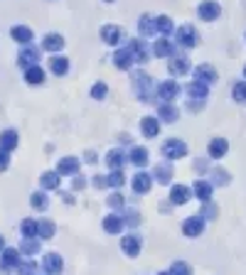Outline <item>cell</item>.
<instances>
[{"label": "cell", "mask_w": 246, "mask_h": 275, "mask_svg": "<svg viewBox=\"0 0 246 275\" xmlns=\"http://www.w3.org/2000/svg\"><path fill=\"white\" fill-rule=\"evenodd\" d=\"M133 88L140 101H153V81L146 71H135L133 74Z\"/></svg>", "instance_id": "1"}, {"label": "cell", "mask_w": 246, "mask_h": 275, "mask_svg": "<svg viewBox=\"0 0 246 275\" xmlns=\"http://www.w3.org/2000/svg\"><path fill=\"white\" fill-rule=\"evenodd\" d=\"M163 155L168 157V160H180V157H185L187 155V145L182 143L180 138H170V140H165L163 143Z\"/></svg>", "instance_id": "2"}, {"label": "cell", "mask_w": 246, "mask_h": 275, "mask_svg": "<svg viewBox=\"0 0 246 275\" xmlns=\"http://www.w3.org/2000/svg\"><path fill=\"white\" fill-rule=\"evenodd\" d=\"M175 40H178L180 47H185V49H190L197 44V30L192 27V25H182L175 30Z\"/></svg>", "instance_id": "3"}, {"label": "cell", "mask_w": 246, "mask_h": 275, "mask_svg": "<svg viewBox=\"0 0 246 275\" xmlns=\"http://www.w3.org/2000/svg\"><path fill=\"white\" fill-rule=\"evenodd\" d=\"M20 263H23V255H20V251L8 248V251H3V255H0V273H10V270H15Z\"/></svg>", "instance_id": "4"}, {"label": "cell", "mask_w": 246, "mask_h": 275, "mask_svg": "<svg viewBox=\"0 0 246 275\" xmlns=\"http://www.w3.org/2000/svg\"><path fill=\"white\" fill-rule=\"evenodd\" d=\"M140 246H143V239H140L138 233H128V236L121 239V251L128 255V258H135V255L140 253Z\"/></svg>", "instance_id": "5"}, {"label": "cell", "mask_w": 246, "mask_h": 275, "mask_svg": "<svg viewBox=\"0 0 246 275\" xmlns=\"http://www.w3.org/2000/svg\"><path fill=\"white\" fill-rule=\"evenodd\" d=\"M131 187H133L135 194H148L153 189V177L148 175V172H135L131 177Z\"/></svg>", "instance_id": "6"}, {"label": "cell", "mask_w": 246, "mask_h": 275, "mask_svg": "<svg viewBox=\"0 0 246 275\" xmlns=\"http://www.w3.org/2000/svg\"><path fill=\"white\" fill-rule=\"evenodd\" d=\"M168 69H170L172 77H185V74L190 71V59L182 57V54H172L168 62Z\"/></svg>", "instance_id": "7"}, {"label": "cell", "mask_w": 246, "mask_h": 275, "mask_svg": "<svg viewBox=\"0 0 246 275\" xmlns=\"http://www.w3.org/2000/svg\"><path fill=\"white\" fill-rule=\"evenodd\" d=\"M62 268H64V261H62L59 253H47L45 258H42V270H45L47 275H59Z\"/></svg>", "instance_id": "8"}, {"label": "cell", "mask_w": 246, "mask_h": 275, "mask_svg": "<svg viewBox=\"0 0 246 275\" xmlns=\"http://www.w3.org/2000/svg\"><path fill=\"white\" fill-rule=\"evenodd\" d=\"M197 12H200L202 20L212 22V20H217V17L222 15V8H219V3H217V0H204L200 8H197Z\"/></svg>", "instance_id": "9"}, {"label": "cell", "mask_w": 246, "mask_h": 275, "mask_svg": "<svg viewBox=\"0 0 246 275\" xmlns=\"http://www.w3.org/2000/svg\"><path fill=\"white\" fill-rule=\"evenodd\" d=\"M202 231H204V219H202L200 214H197V216H190V219H185V224H182V233H185V236H190V239H197Z\"/></svg>", "instance_id": "10"}, {"label": "cell", "mask_w": 246, "mask_h": 275, "mask_svg": "<svg viewBox=\"0 0 246 275\" xmlns=\"http://www.w3.org/2000/svg\"><path fill=\"white\" fill-rule=\"evenodd\" d=\"M128 52H131V57H133V62H138V64L148 62V44H146V40H131V42H128Z\"/></svg>", "instance_id": "11"}, {"label": "cell", "mask_w": 246, "mask_h": 275, "mask_svg": "<svg viewBox=\"0 0 246 275\" xmlns=\"http://www.w3.org/2000/svg\"><path fill=\"white\" fill-rule=\"evenodd\" d=\"M57 175L59 177H77L79 175V160L77 157H62L57 165Z\"/></svg>", "instance_id": "12"}, {"label": "cell", "mask_w": 246, "mask_h": 275, "mask_svg": "<svg viewBox=\"0 0 246 275\" xmlns=\"http://www.w3.org/2000/svg\"><path fill=\"white\" fill-rule=\"evenodd\" d=\"M178 94H180V86L175 81H163L157 86V96L163 99V103H172V101L178 99Z\"/></svg>", "instance_id": "13"}, {"label": "cell", "mask_w": 246, "mask_h": 275, "mask_svg": "<svg viewBox=\"0 0 246 275\" xmlns=\"http://www.w3.org/2000/svg\"><path fill=\"white\" fill-rule=\"evenodd\" d=\"M192 197V189L187 187V185H172V189H170V201L172 204H187Z\"/></svg>", "instance_id": "14"}, {"label": "cell", "mask_w": 246, "mask_h": 275, "mask_svg": "<svg viewBox=\"0 0 246 275\" xmlns=\"http://www.w3.org/2000/svg\"><path fill=\"white\" fill-rule=\"evenodd\" d=\"M195 79L209 86V84H214L219 77H217V69H214L212 64H200L197 69H195Z\"/></svg>", "instance_id": "15"}, {"label": "cell", "mask_w": 246, "mask_h": 275, "mask_svg": "<svg viewBox=\"0 0 246 275\" xmlns=\"http://www.w3.org/2000/svg\"><path fill=\"white\" fill-rule=\"evenodd\" d=\"M212 182H207V179H197L195 182V187H192V192H195V197L200 199L202 204H207V201H212Z\"/></svg>", "instance_id": "16"}, {"label": "cell", "mask_w": 246, "mask_h": 275, "mask_svg": "<svg viewBox=\"0 0 246 275\" xmlns=\"http://www.w3.org/2000/svg\"><path fill=\"white\" fill-rule=\"evenodd\" d=\"M128 160H131L135 167H146L148 160H150V153H148L143 145H133V148H131V153H128Z\"/></svg>", "instance_id": "17"}, {"label": "cell", "mask_w": 246, "mask_h": 275, "mask_svg": "<svg viewBox=\"0 0 246 275\" xmlns=\"http://www.w3.org/2000/svg\"><path fill=\"white\" fill-rule=\"evenodd\" d=\"M101 40L106 44H118L123 40L121 27H116V25H103V27H101Z\"/></svg>", "instance_id": "18"}, {"label": "cell", "mask_w": 246, "mask_h": 275, "mask_svg": "<svg viewBox=\"0 0 246 275\" xmlns=\"http://www.w3.org/2000/svg\"><path fill=\"white\" fill-rule=\"evenodd\" d=\"M101 226H103V231H106V233H121L126 224H123L121 214H109V216L103 219V224H101Z\"/></svg>", "instance_id": "19"}, {"label": "cell", "mask_w": 246, "mask_h": 275, "mask_svg": "<svg viewBox=\"0 0 246 275\" xmlns=\"http://www.w3.org/2000/svg\"><path fill=\"white\" fill-rule=\"evenodd\" d=\"M126 160H128V155L123 153V150H118V148H113V150L106 153V165L111 167V170H121L126 165Z\"/></svg>", "instance_id": "20"}, {"label": "cell", "mask_w": 246, "mask_h": 275, "mask_svg": "<svg viewBox=\"0 0 246 275\" xmlns=\"http://www.w3.org/2000/svg\"><path fill=\"white\" fill-rule=\"evenodd\" d=\"M140 131L146 138H157V133H160V121H157L155 116H146L143 121H140Z\"/></svg>", "instance_id": "21"}, {"label": "cell", "mask_w": 246, "mask_h": 275, "mask_svg": "<svg viewBox=\"0 0 246 275\" xmlns=\"http://www.w3.org/2000/svg\"><path fill=\"white\" fill-rule=\"evenodd\" d=\"M64 47V37L59 32H49L45 34V40H42V49H47V52H59Z\"/></svg>", "instance_id": "22"}, {"label": "cell", "mask_w": 246, "mask_h": 275, "mask_svg": "<svg viewBox=\"0 0 246 275\" xmlns=\"http://www.w3.org/2000/svg\"><path fill=\"white\" fill-rule=\"evenodd\" d=\"M157 118L165 123H175L180 118V111L172 106V103H160L157 106Z\"/></svg>", "instance_id": "23"}, {"label": "cell", "mask_w": 246, "mask_h": 275, "mask_svg": "<svg viewBox=\"0 0 246 275\" xmlns=\"http://www.w3.org/2000/svg\"><path fill=\"white\" fill-rule=\"evenodd\" d=\"M10 37L15 40V42H20V44H32V30H30L27 25H17V27H12Z\"/></svg>", "instance_id": "24"}, {"label": "cell", "mask_w": 246, "mask_h": 275, "mask_svg": "<svg viewBox=\"0 0 246 275\" xmlns=\"http://www.w3.org/2000/svg\"><path fill=\"white\" fill-rule=\"evenodd\" d=\"M150 177H155L160 185H170V179H172V165H170V162L168 165H165V162H157Z\"/></svg>", "instance_id": "25"}, {"label": "cell", "mask_w": 246, "mask_h": 275, "mask_svg": "<svg viewBox=\"0 0 246 275\" xmlns=\"http://www.w3.org/2000/svg\"><path fill=\"white\" fill-rule=\"evenodd\" d=\"M113 64H116V69H131V64H133V57H131V52H128V47H121L116 54H113Z\"/></svg>", "instance_id": "26"}, {"label": "cell", "mask_w": 246, "mask_h": 275, "mask_svg": "<svg viewBox=\"0 0 246 275\" xmlns=\"http://www.w3.org/2000/svg\"><path fill=\"white\" fill-rule=\"evenodd\" d=\"M55 233H57V224L52 219L37 221V239H55Z\"/></svg>", "instance_id": "27"}, {"label": "cell", "mask_w": 246, "mask_h": 275, "mask_svg": "<svg viewBox=\"0 0 246 275\" xmlns=\"http://www.w3.org/2000/svg\"><path fill=\"white\" fill-rule=\"evenodd\" d=\"M37 59H40V49H37V47H32V44H27L23 52H20V57H17L20 66H27V64L32 66L34 62H37Z\"/></svg>", "instance_id": "28"}, {"label": "cell", "mask_w": 246, "mask_h": 275, "mask_svg": "<svg viewBox=\"0 0 246 275\" xmlns=\"http://www.w3.org/2000/svg\"><path fill=\"white\" fill-rule=\"evenodd\" d=\"M17 251H20V255H25V258L30 261L34 253H40V239H23Z\"/></svg>", "instance_id": "29"}, {"label": "cell", "mask_w": 246, "mask_h": 275, "mask_svg": "<svg viewBox=\"0 0 246 275\" xmlns=\"http://www.w3.org/2000/svg\"><path fill=\"white\" fill-rule=\"evenodd\" d=\"M17 148V133L15 131H3L0 133V150H5V153H10Z\"/></svg>", "instance_id": "30"}, {"label": "cell", "mask_w": 246, "mask_h": 275, "mask_svg": "<svg viewBox=\"0 0 246 275\" xmlns=\"http://www.w3.org/2000/svg\"><path fill=\"white\" fill-rule=\"evenodd\" d=\"M25 81H27V84H34V86H37V84H42V81H45V69H42V66H27V69H25Z\"/></svg>", "instance_id": "31"}, {"label": "cell", "mask_w": 246, "mask_h": 275, "mask_svg": "<svg viewBox=\"0 0 246 275\" xmlns=\"http://www.w3.org/2000/svg\"><path fill=\"white\" fill-rule=\"evenodd\" d=\"M226 150H229V143H226L224 138H214L212 143H209V157H214V160L224 157V155H226Z\"/></svg>", "instance_id": "32"}, {"label": "cell", "mask_w": 246, "mask_h": 275, "mask_svg": "<svg viewBox=\"0 0 246 275\" xmlns=\"http://www.w3.org/2000/svg\"><path fill=\"white\" fill-rule=\"evenodd\" d=\"M49 69H52V74H57V77H64L69 71L67 57H52V59H49Z\"/></svg>", "instance_id": "33"}, {"label": "cell", "mask_w": 246, "mask_h": 275, "mask_svg": "<svg viewBox=\"0 0 246 275\" xmlns=\"http://www.w3.org/2000/svg\"><path fill=\"white\" fill-rule=\"evenodd\" d=\"M30 204H32V209H37V211H47L49 197H47L45 192H32V194H30Z\"/></svg>", "instance_id": "34"}, {"label": "cell", "mask_w": 246, "mask_h": 275, "mask_svg": "<svg viewBox=\"0 0 246 275\" xmlns=\"http://www.w3.org/2000/svg\"><path fill=\"white\" fill-rule=\"evenodd\" d=\"M172 30H175V25H172V20H170L168 15H160V17H155V32L160 34H172Z\"/></svg>", "instance_id": "35"}, {"label": "cell", "mask_w": 246, "mask_h": 275, "mask_svg": "<svg viewBox=\"0 0 246 275\" xmlns=\"http://www.w3.org/2000/svg\"><path fill=\"white\" fill-rule=\"evenodd\" d=\"M59 182H62V177L57 175V172H45V175L40 177L42 189H59Z\"/></svg>", "instance_id": "36"}, {"label": "cell", "mask_w": 246, "mask_h": 275, "mask_svg": "<svg viewBox=\"0 0 246 275\" xmlns=\"http://www.w3.org/2000/svg\"><path fill=\"white\" fill-rule=\"evenodd\" d=\"M106 185L113 189H118L126 185V175H123V170H111V175H106Z\"/></svg>", "instance_id": "37"}, {"label": "cell", "mask_w": 246, "mask_h": 275, "mask_svg": "<svg viewBox=\"0 0 246 275\" xmlns=\"http://www.w3.org/2000/svg\"><path fill=\"white\" fill-rule=\"evenodd\" d=\"M172 44L168 42V40H157L155 42V47H153V54L155 57H172Z\"/></svg>", "instance_id": "38"}, {"label": "cell", "mask_w": 246, "mask_h": 275, "mask_svg": "<svg viewBox=\"0 0 246 275\" xmlns=\"http://www.w3.org/2000/svg\"><path fill=\"white\" fill-rule=\"evenodd\" d=\"M138 27H140V34H146V37H153V34H155V20H153V17H148V15L140 17Z\"/></svg>", "instance_id": "39"}, {"label": "cell", "mask_w": 246, "mask_h": 275, "mask_svg": "<svg viewBox=\"0 0 246 275\" xmlns=\"http://www.w3.org/2000/svg\"><path fill=\"white\" fill-rule=\"evenodd\" d=\"M20 231H23L25 239H37V221L25 219L23 224H20Z\"/></svg>", "instance_id": "40"}, {"label": "cell", "mask_w": 246, "mask_h": 275, "mask_svg": "<svg viewBox=\"0 0 246 275\" xmlns=\"http://www.w3.org/2000/svg\"><path fill=\"white\" fill-rule=\"evenodd\" d=\"M15 270H17V275H37V270H40V265L34 263L32 258H30V261H27V263H20L17 265V268H15Z\"/></svg>", "instance_id": "41"}, {"label": "cell", "mask_w": 246, "mask_h": 275, "mask_svg": "<svg viewBox=\"0 0 246 275\" xmlns=\"http://www.w3.org/2000/svg\"><path fill=\"white\" fill-rule=\"evenodd\" d=\"M170 275H192V265L185 261H175L170 268Z\"/></svg>", "instance_id": "42"}, {"label": "cell", "mask_w": 246, "mask_h": 275, "mask_svg": "<svg viewBox=\"0 0 246 275\" xmlns=\"http://www.w3.org/2000/svg\"><path fill=\"white\" fill-rule=\"evenodd\" d=\"M106 204H109L111 209H121V207H126V197H123L121 192H111L109 199H106Z\"/></svg>", "instance_id": "43"}, {"label": "cell", "mask_w": 246, "mask_h": 275, "mask_svg": "<svg viewBox=\"0 0 246 275\" xmlns=\"http://www.w3.org/2000/svg\"><path fill=\"white\" fill-rule=\"evenodd\" d=\"M232 96H234L236 103H246V81H239V84H234Z\"/></svg>", "instance_id": "44"}, {"label": "cell", "mask_w": 246, "mask_h": 275, "mask_svg": "<svg viewBox=\"0 0 246 275\" xmlns=\"http://www.w3.org/2000/svg\"><path fill=\"white\" fill-rule=\"evenodd\" d=\"M123 224H128V226H138L140 224V214L135 209H126V214H123Z\"/></svg>", "instance_id": "45"}, {"label": "cell", "mask_w": 246, "mask_h": 275, "mask_svg": "<svg viewBox=\"0 0 246 275\" xmlns=\"http://www.w3.org/2000/svg\"><path fill=\"white\" fill-rule=\"evenodd\" d=\"M109 94V86L103 84V81H99V84H94V88H91V99H96V101H101L103 96Z\"/></svg>", "instance_id": "46"}, {"label": "cell", "mask_w": 246, "mask_h": 275, "mask_svg": "<svg viewBox=\"0 0 246 275\" xmlns=\"http://www.w3.org/2000/svg\"><path fill=\"white\" fill-rule=\"evenodd\" d=\"M214 185H229V175L224 170H214Z\"/></svg>", "instance_id": "47"}, {"label": "cell", "mask_w": 246, "mask_h": 275, "mask_svg": "<svg viewBox=\"0 0 246 275\" xmlns=\"http://www.w3.org/2000/svg\"><path fill=\"white\" fill-rule=\"evenodd\" d=\"M8 167H10V153L0 150V172H3V170H8Z\"/></svg>", "instance_id": "48"}, {"label": "cell", "mask_w": 246, "mask_h": 275, "mask_svg": "<svg viewBox=\"0 0 246 275\" xmlns=\"http://www.w3.org/2000/svg\"><path fill=\"white\" fill-rule=\"evenodd\" d=\"M91 185H94L96 189L109 187V185H106V175H94V179H91Z\"/></svg>", "instance_id": "49"}, {"label": "cell", "mask_w": 246, "mask_h": 275, "mask_svg": "<svg viewBox=\"0 0 246 275\" xmlns=\"http://www.w3.org/2000/svg\"><path fill=\"white\" fill-rule=\"evenodd\" d=\"M86 187V179H84V177H74V179H72V189H84Z\"/></svg>", "instance_id": "50"}, {"label": "cell", "mask_w": 246, "mask_h": 275, "mask_svg": "<svg viewBox=\"0 0 246 275\" xmlns=\"http://www.w3.org/2000/svg\"><path fill=\"white\" fill-rule=\"evenodd\" d=\"M96 160H99V157H96V153H94V150H89V153H86V162H89V165H94Z\"/></svg>", "instance_id": "51"}, {"label": "cell", "mask_w": 246, "mask_h": 275, "mask_svg": "<svg viewBox=\"0 0 246 275\" xmlns=\"http://www.w3.org/2000/svg\"><path fill=\"white\" fill-rule=\"evenodd\" d=\"M62 201H64V204H74L77 199L72 197V194H62Z\"/></svg>", "instance_id": "52"}, {"label": "cell", "mask_w": 246, "mask_h": 275, "mask_svg": "<svg viewBox=\"0 0 246 275\" xmlns=\"http://www.w3.org/2000/svg\"><path fill=\"white\" fill-rule=\"evenodd\" d=\"M3 251H5V239L0 236V253H3Z\"/></svg>", "instance_id": "53"}, {"label": "cell", "mask_w": 246, "mask_h": 275, "mask_svg": "<svg viewBox=\"0 0 246 275\" xmlns=\"http://www.w3.org/2000/svg\"><path fill=\"white\" fill-rule=\"evenodd\" d=\"M244 77H246V66H244Z\"/></svg>", "instance_id": "54"}, {"label": "cell", "mask_w": 246, "mask_h": 275, "mask_svg": "<svg viewBox=\"0 0 246 275\" xmlns=\"http://www.w3.org/2000/svg\"><path fill=\"white\" fill-rule=\"evenodd\" d=\"M160 275H170V273H160Z\"/></svg>", "instance_id": "55"}, {"label": "cell", "mask_w": 246, "mask_h": 275, "mask_svg": "<svg viewBox=\"0 0 246 275\" xmlns=\"http://www.w3.org/2000/svg\"><path fill=\"white\" fill-rule=\"evenodd\" d=\"M106 3H113V0H106Z\"/></svg>", "instance_id": "56"}]
</instances>
